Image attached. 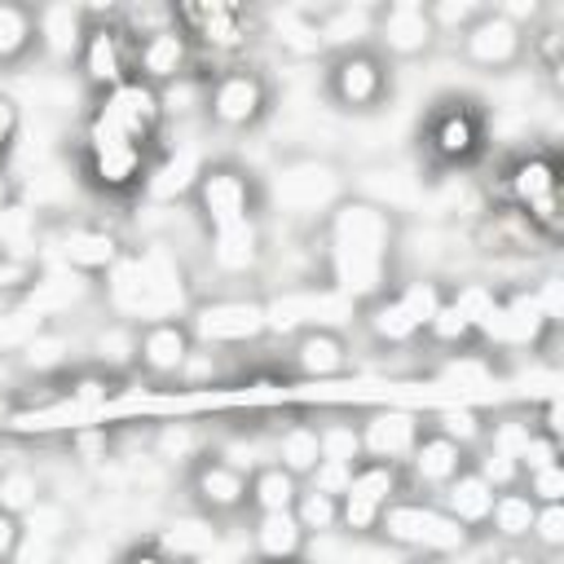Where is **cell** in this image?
<instances>
[{
  "label": "cell",
  "mask_w": 564,
  "mask_h": 564,
  "mask_svg": "<svg viewBox=\"0 0 564 564\" xmlns=\"http://www.w3.org/2000/svg\"><path fill=\"white\" fill-rule=\"evenodd\" d=\"M471 242L485 251V256H498V260H529L533 251H551V242L520 216V212H511L507 203H498V207H489L476 225H471Z\"/></svg>",
  "instance_id": "28"
},
{
  "label": "cell",
  "mask_w": 564,
  "mask_h": 564,
  "mask_svg": "<svg viewBox=\"0 0 564 564\" xmlns=\"http://www.w3.org/2000/svg\"><path fill=\"white\" fill-rule=\"evenodd\" d=\"M423 423L427 427H436L441 436H449V441H458L463 449H476L480 441H485V414L480 410H471V405H445V410H432V414H423Z\"/></svg>",
  "instance_id": "45"
},
{
  "label": "cell",
  "mask_w": 564,
  "mask_h": 564,
  "mask_svg": "<svg viewBox=\"0 0 564 564\" xmlns=\"http://www.w3.org/2000/svg\"><path fill=\"white\" fill-rule=\"evenodd\" d=\"M88 110L110 123L119 137L145 145V150H159L163 145V132H167V110H163V93L141 84V79H123L119 88L101 93L88 101Z\"/></svg>",
  "instance_id": "14"
},
{
  "label": "cell",
  "mask_w": 564,
  "mask_h": 564,
  "mask_svg": "<svg viewBox=\"0 0 564 564\" xmlns=\"http://www.w3.org/2000/svg\"><path fill=\"white\" fill-rule=\"evenodd\" d=\"M176 26L189 35L198 57H216L225 66L238 62V53L251 48V40L260 35V13L229 4V0H203V4H172Z\"/></svg>",
  "instance_id": "12"
},
{
  "label": "cell",
  "mask_w": 564,
  "mask_h": 564,
  "mask_svg": "<svg viewBox=\"0 0 564 564\" xmlns=\"http://www.w3.org/2000/svg\"><path fill=\"white\" fill-rule=\"evenodd\" d=\"M194 564H220V560H216V555H207V560H194Z\"/></svg>",
  "instance_id": "58"
},
{
  "label": "cell",
  "mask_w": 564,
  "mask_h": 564,
  "mask_svg": "<svg viewBox=\"0 0 564 564\" xmlns=\"http://www.w3.org/2000/svg\"><path fill=\"white\" fill-rule=\"evenodd\" d=\"M370 44L388 62H419L441 40H436V26H432V13L423 0H383V4H375Z\"/></svg>",
  "instance_id": "17"
},
{
  "label": "cell",
  "mask_w": 564,
  "mask_h": 564,
  "mask_svg": "<svg viewBox=\"0 0 564 564\" xmlns=\"http://www.w3.org/2000/svg\"><path fill=\"white\" fill-rule=\"evenodd\" d=\"M48 247H53V260L62 269H70V273H79L88 282L106 278L123 260V251H128V242L110 225H97V220H66V225H57Z\"/></svg>",
  "instance_id": "18"
},
{
  "label": "cell",
  "mask_w": 564,
  "mask_h": 564,
  "mask_svg": "<svg viewBox=\"0 0 564 564\" xmlns=\"http://www.w3.org/2000/svg\"><path fill=\"white\" fill-rule=\"evenodd\" d=\"M410 494L405 489V471L392 463H357L348 489L339 494V533L344 538H375L379 516L392 498Z\"/></svg>",
  "instance_id": "16"
},
{
  "label": "cell",
  "mask_w": 564,
  "mask_h": 564,
  "mask_svg": "<svg viewBox=\"0 0 564 564\" xmlns=\"http://www.w3.org/2000/svg\"><path fill=\"white\" fill-rule=\"evenodd\" d=\"M203 256H207V269L216 278H229V282L256 278L264 269V260H269V225H264V216L229 225V229H216V234H203Z\"/></svg>",
  "instance_id": "22"
},
{
  "label": "cell",
  "mask_w": 564,
  "mask_h": 564,
  "mask_svg": "<svg viewBox=\"0 0 564 564\" xmlns=\"http://www.w3.org/2000/svg\"><path fill=\"white\" fill-rule=\"evenodd\" d=\"M185 207L203 234H216V229H229L242 220H260L264 216V181L238 159H207Z\"/></svg>",
  "instance_id": "8"
},
{
  "label": "cell",
  "mask_w": 564,
  "mask_h": 564,
  "mask_svg": "<svg viewBox=\"0 0 564 564\" xmlns=\"http://www.w3.org/2000/svg\"><path fill=\"white\" fill-rule=\"evenodd\" d=\"M313 234H317L322 282L335 295H344L352 308H361L397 286L405 220L392 216L388 207L348 194L344 203H335L326 212V220Z\"/></svg>",
  "instance_id": "1"
},
{
  "label": "cell",
  "mask_w": 564,
  "mask_h": 564,
  "mask_svg": "<svg viewBox=\"0 0 564 564\" xmlns=\"http://www.w3.org/2000/svg\"><path fill=\"white\" fill-rule=\"evenodd\" d=\"M317 84H322V101L330 110L366 119L392 101V62L375 44L339 48V53H326Z\"/></svg>",
  "instance_id": "9"
},
{
  "label": "cell",
  "mask_w": 564,
  "mask_h": 564,
  "mask_svg": "<svg viewBox=\"0 0 564 564\" xmlns=\"http://www.w3.org/2000/svg\"><path fill=\"white\" fill-rule=\"evenodd\" d=\"M22 123H26L22 101L9 97V93H0V163H9V154H13L18 137H22Z\"/></svg>",
  "instance_id": "52"
},
{
  "label": "cell",
  "mask_w": 564,
  "mask_h": 564,
  "mask_svg": "<svg viewBox=\"0 0 564 564\" xmlns=\"http://www.w3.org/2000/svg\"><path fill=\"white\" fill-rule=\"evenodd\" d=\"M154 454H159V458H172V463H176V458L189 463V458L203 454V449H198L189 423H159V427H154Z\"/></svg>",
  "instance_id": "50"
},
{
  "label": "cell",
  "mask_w": 564,
  "mask_h": 564,
  "mask_svg": "<svg viewBox=\"0 0 564 564\" xmlns=\"http://www.w3.org/2000/svg\"><path fill=\"white\" fill-rule=\"evenodd\" d=\"M66 401L79 405V410H97L106 401H115V375L88 366V370H75L70 383H66Z\"/></svg>",
  "instance_id": "48"
},
{
  "label": "cell",
  "mask_w": 564,
  "mask_h": 564,
  "mask_svg": "<svg viewBox=\"0 0 564 564\" xmlns=\"http://www.w3.org/2000/svg\"><path fill=\"white\" fill-rule=\"evenodd\" d=\"M494 498H498V489L476 471V467H467V471H458L441 494H436V502H441V511L445 516H454L467 533H485V520H489V507H494Z\"/></svg>",
  "instance_id": "32"
},
{
  "label": "cell",
  "mask_w": 564,
  "mask_h": 564,
  "mask_svg": "<svg viewBox=\"0 0 564 564\" xmlns=\"http://www.w3.org/2000/svg\"><path fill=\"white\" fill-rule=\"evenodd\" d=\"M471 467V449H463L458 441H449V436H441L436 427H423V436H419V445L410 449V458H405V489L410 494H423V498H436L458 471H467Z\"/></svg>",
  "instance_id": "26"
},
{
  "label": "cell",
  "mask_w": 564,
  "mask_h": 564,
  "mask_svg": "<svg viewBox=\"0 0 564 564\" xmlns=\"http://www.w3.org/2000/svg\"><path fill=\"white\" fill-rule=\"evenodd\" d=\"M22 538H26L22 516H13V511H4V507H0V564H13V560H18Z\"/></svg>",
  "instance_id": "55"
},
{
  "label": "cell",
  "mask_w": 564,
  "mask_h": 564,
  "mask_svg": "<svg viewBox=\"0 0 564 564\" xmlns=\"http://www.w3.org/2000/svg\"><path fill=\"white\" fill-rule=\"evenodd\" d=\"M304 480H295L291 471H282L278 463H256L247 471V511L251 516H269V511H291L300 498Z\"/></svg>",
  "instance_id": "37"
},
{
  "label": "cell",
  "mask_w": 564,
  "mask_h": 564,
  "mask_svg": "<svg viewBox=\"0 0 564 564\" xmlns=\"http://www.w3.org/2000/svg\"><path fill=\"white\" fill-rule=\"evenodd\" d=\"M57 564H115V555H110L106 542H97V538H70V542L57 551Z\"/></svg>",
  "instance_id": "53"
},
{
  "label": "cell",
  "mask_w": 564,
  "mask_h": 564,
  "mask_svg": "<svg viewBox=\"0 0 564 564\" xmlns=\"http://www.w3.org/2000/svg\"><path fill=\"white\" fill-rule=\"evenodd\" d=\"M40 57L35 44V4L0 0V70H18Z\"/></svg>",
  "instance_id": "36"
},
{
  "label": "cell",
  "mask_w": 564,
  "mask_h": 564,
  "mask_svg": "<svg viewBox=\"0 0 564 564\" xmlns=\"http://www.w3.org/2000/svg\"><path fill=\"white\" fill-rule=\"evenodd\" d=\"M48 498V485H44V476L35 471V467H26V463H9V467H0V507L4 511H13V516H26L35 502H44Z\"/></svg>",
  "instance_id": "43"
},
{
  "label": "cell",
  "mask_w": 564,
  "mask_h": 564,
  "mask_svg": "<svg viewBox=\"0 0 564 564\" xmlns=\"http://www.w3.org/2000/svg\"><path fill=\"white\" fill-rule=\"evenodd\" d=\"M84 31H88V9L84 4H35V44H40V57L53 62L57 70H70L75 57H79V44H84Z\"/></svg>",
  "instance_id": "29"
},
{
  "label": "cell",
  "mask_w": 564,
  "mask_h": 564,
  "mask_svg": "<svg viewBox=\"0 0 564 564\" xmlns=\"http://www.w3.org/2000/svg\"><path fill=\"white\" fill-rule=\"evenodd\" d=\"M502 203L520 212L551 247L564 234V198H560V154L551 145L520 150L502 163Z\"/></svg>",
  "instance_id": "7"
},
{
  "label": "cell",
  "mask_w": 564,
  "mask_h": 564,
  "mask_svg": "<svg viewBox=\"0 0 564 564\" xmlns=\"http://www.w3.org/2000/svg\"><path fill=\"white\" fill-rule=\"evenodd\" d=\"M291 516H295V524L304 529L308 542L339 533V498L335 494H322V489H308L304 485L300 498H295V507H291Z\"/></svg>",
  "instance_id": "44"
},
{
  "label": "cell",
  "mask_w": 564,
  "mask_h": 564,
  "mask_svg": "<svg viewBox=\"0 0 564 564\" xmlns=\"http://www.w3.org/2000/svg\"><path fill=\"white\" fill-rule=\"evenodd\" d=\"M88 366H97L106 375L137 370V326H128L119 317H106L88 339Z\"/></svg>",
  "instance_id": "38"
},
{
  "label": "cell",
  "mask_w": 564,
  "mask_h": 564,
  "mask_svg": "<svg viewBox=\"0 0 564 564\" xmlns=\"http://www.w3.org/2000/svg\"><path fill=\"white\" fill-rule=\"evenodd\" d=\"M524 62H533V66L542 70V79H546L551 88H560V70H564V26H560L551 13L529 31V40H524Z\"/></svg>",
  "instance_id": "41"
},
{
  "label": "cell",
  "mask_w": 564,
  "mask_h": 564,
  "mask_svg": "<svg viewBox=\"0 0 564 564\" xmlns=\"http://www.w3.org/2000/svg\"><path fill=\"white\" fill-rule=\"evenodd\" d=\"M194 66H198V53H194L189 35L176 26V18L141 40H132V79H141L159 93L181 79H194Z\"/></svg>",
  "instance_id": "20"
},
{
  "label": "cell",
  "mask_w": 564,
  "mask_h": 564,
  "mask_svg": "<svg viewBox=\"0 0 564 564\" xmlns=\"http://www.w3.org/2000/svg\"><path fill=\"white\" fill-rule=\"evenodd\" d=\"M75 79L79 88L93 97L119 88L123 79H132V40L128 31L115 22V9H88V31H84V44H79V57H75Z\"/></svg>",
  "instance_id": "13"
},
{
  "label": "cell",
  "mask_w": 564,
  "mask_h": 564,
  "mask_svg": "<svg viewBox=\"0 0 564 564\" xmlns=\"http://www.w3.org/2000/svg\"><path fill=\"white\" fill-rule=\"evenodd\" d=\"M66 361H70V339L53 326V322H44L22 348H18V366L26 370V375H35V379H48V375H62L66 370Z\"/></svg>",
  "instance_id": "40"
},
{
  "label": "cell",
  "mask_w": 564,
  "mask_h": 564,
  "mask_svg": "<svg viewBox=\"0 0 564 564\" xmlns=\"http://www.w3.org/2000/svg\"><path fill=\"white\" fill-rule=\"evenodd\" d=\"M269 463H278V467L291 471L295 480H308L313 467L322 463L317 423H313V419H291L286 427H278V432H273V445H269Z\"/></svg>",
  "instance_id": "34"
},
{
  "label": "cell",
  "mask_w": 564,
  "mask_h": 564,
  "mask_svg": "<svg viewBox=\"0 0 564 564\" xmlns=\"http://www.w3.org/2000/svg\"><path fill=\"white\" fill-rule=\"evenodd\" d=\"M348 194L388 207L392 216H410L423 212L427 203V176L423 167H405V163H370L361 172H348Z\"/></svg>",
  "instance_id": "23"
},
{
  "label": "cell",
  "mask_w": 564,
  "mask_h": 564,
  "mask_svg": "<svg viewBox=\"0 0 564 564\" xmlns=\"http://www.w3.org/2000/svg\"><path fill=\"white\" fill-rule=\"evenodd\" d=\"M185 498L207 520H234L247 511V467L229 463L220 449H203L185 463Z\"/></svg>",
  "instance_id": "15"
},
{
  "label": "cell",
  "mask_w": 564,
  "mask_h": 564,
  "mask_svg": "<svg viewBox=\"0 0 564 564\" xmlns=\"http://www.w3.org/2000/svg\"><path fill=\"white\" fill-rule=\"evenodd\" d=\"M22 524H26V538H31V542H44V546H57V551L75 538V516H70V507L57 502V498L35 502V507L22 516Z\"/></svg>",
  "instance_id": "42"
},
{
  "label": "cell",
  "mask_w": 564,
  "mask_h": 564,
  "mask_svg": "<svg viewBox=\"0 0 564 564\" xmlns=\"http://www.w3.org/2000/svg\"><path fill=\"white\" fill-rule=\"evenodd\" d=\"M348 480H352V467H348V463H326V458H322L304 485H308V489H322V494H335V498H339V494L348 489Z\"/></svg>",
  "instance_id": "54"
},
{
  "label": "cell",
  "mask_w": 564,
  "mask_h": 564,
  "mask_svg": "<svg viewBox=\"0 0 564 564\" xmlns=\"http://www.w3.org/2000/svg\"><path fill=\"white\" fill-rule=\"evenodd\" d=\"M278 88L260 66L234 62L203 79V119L225 137H247L273 115Z\"/></svg>",
  "instance_id": "10"
},
{
  "label": "cell",
  "mask_w": 564,
  "mask_h": 564,
  "mask_svg": "<svg viewBox=\"0 0 564 564\" xmlns=\"http://www.w3.org/2000/svg\"><path fill=\"white\" fill-rule=\"evenodd\" d=\"M317 445H322V458L326 463H348L357 467L361 463V432H357V419H322L317 423Z\"/></svg>",
  "instance_id": "46"
},
{
  "label": "cell",
  "mask_w": 564,
  "mask_h": 564,
  "mask_svg": "<svg viewBox=\"0 0 564 564\" xmlns=\"http://www.w3.org/2000/svg\"><path fill=\"white\" fill-rule=\"evenodd\" d=\"M524 40L529 31H520L494 4H485V13L458 35V62L480 75H507L524 62Z\"/></svg>",
  "instance_id": "19"
},
{
  "label": "cell",
  "mask_w": 564,
  "mask_h": 564,
  "mask_svg": "<svg viewBox=\"0 0 564 564\" xmlns=\"http://www.w3.org/2000/svg\"><path fill=\"white\" fill-rule=\"evenodd\" d=\"M185 326L198 348H247L269 335V308L264 295H247V291L198 295L185 313Z\"/></svg>",
  "instance_id": "11"
},
{
  "label": "cell",
  "mask_w": 564,
  "mask_h": 564,
  "mask_svg": "<svg viewBox=\"0 0 564 564\" xmlns=\"http://www.w3.org/2000/svg\"><path fill=\"white\" fill-rule=\"evenodd\" d=\"M533 516H538V502H533L520 485L498 489V498H494V507H489V520H485V533H494L502 546H524Z\"/></svg>",
  "instance_id": "39"
},
{
  "label": "cell",
  "mask_w": 564,
  "mask_h": 564,
  "mask_svg": "<svg viewBox=\"0 0 564 564\" xmlns=\"http://www.w3.org/2000/svg\"><path fill=\"white\" fill-rule=\"evenodd\" d=\"M207 154L198 145H159L154 159H150V172H145V185H141V198L154 203V207H176V203H189L194 194V181L203 172Z\"/></svg>",
  "instance_id": "27"
},
{
  "label": "cell",
  "mask_w": 564,
  "mask_h": 564,
  "mask_svg": "<svg viewBox=\"0 0 564 564\" xmlns=\"http://www.w3.org/2000/svg\"><path fill=\"white\" fill-rule=\"evenodd\" d=\"M18 207V176L9 172V163H0V216Z\"/></svg>",
  "instance_id": "57"
},
{
  "label": "cell",
  "mask_w": 564,
  "mask_h": 564,
  "mask_svg": "<svg viewBox=\"0 0 564 564\" xmlns=\"http://www.w3.org/2000/svg\"><path fill=\"white\" fill-rule=\"evenodd\" d=\"M251 551L264 564H295L304 560L308 538L291 511H269V516H251Z\"/></svg>",
  "instance_id": "33"
},
{
  "label": "cell",
  "mask_w": 564,
  "mask_h": 564,
  "mask_svg": "<svg viewBox=\"0 0 564 564\" xmlns=\"http://www.w3.org/2000/svg\"><path fill=\"white\" fill-rule=\"evenodd\" d=\"M524 546L542 551L546 560L564 551V502H546V507H538V516H533V524H529V542H524Z\"/></svg>",
  "instance_id": "49"
},
{
  "label": "cell",
  "mask_w": 564,
  "mask_h": 564,
  "mask_svg": "<svg viewBox=\"0 0 564 564\" xmlns=\"http://www.w3.org/2000/svg\"><path fill=\"white\" fill-rule=\"evenodd\" d=\"M427 13H432V26H436V40H458L485 13V4L480 0H432Z\"/></svg>",
  "instance_id": "47"
},
{
  "label": "cell",
  "mask_w": 564,
  "mask_h": 564,
  "mask_svg": "<svg viewBox=\"0 0 564 564\" xmlns=\"http://www.w3.org/2000/svg\"><path fill=\"white\" fill-rule=\"evenodd\" d=\"M370 31H375V4H326V9L313 13L317 53H339V48L370 44Z\"/></svg>",
  "instance_id": "31"
},
{
  "label": "cell",
  "mask_w": 564,
  "mask_h": 564,
  "mask_svg": "<svg viewBox=\"0 0 564 564\" xmlns=\"http://www.w3.org/2000/svg\"><path fill=\"white\" fill-rule=\"evenodd\" d=\"M154 150L119 137L110 123H101L93 110H84L75 132V172L79 181L101 198H132L145 185Z\"/></svg>",
  "instance_id": "5"
},
{
  "label": "cell",
  "mask_w": 564,
  "mask_h": 564,
  "mask_svg": "<svg viewBox=\"0 0 564 564\" xmlns=\"http://www.w3.org/2000/svg\"><path fill=\"white\" fill-rule=\"evenodd\" d=\"M352 322L366 330V339H370L375 348H388V352H405V348L423 344V330H419V322H414V317L401 308V300H397L392 291H383L379 300L361 304Z\"/></svg>",
  "instance_id": "30"
},
{
  "label": "cell",
  "mask_w": 564,
  "mask_h": 564,
  "mask_svg": "<svg viewBox=\"0 0 564 564\" xmlns=\"http://www.w3.org/2000/svg\"><path fill=\"white\" fill-rule=\"evenodd\" d=\"M286 366H291L295 379H308V383L344 379L357 366L352 361V339L339 326H304L286 339Z\"/></svg>",
  "instance_id": "21"
},
{
  "label": "cell",
  "mask_w": 564,
  "mask_h": 564,
  "mask_svg": "<svg viewBox=\"0 0 564 564\" xmlns=\"http://www.w3.org/2000/svg\"><path fill=\"white\" fill-rule=\"evenodd\" d=\"M375 542H383L392 551L423 555V560H458L476 542V533H467L454 516H445L436 498L401 494V498H392L383 507L379 529H375Z\"/></svg>",
  "instance_id": "6"
},
{
  "label": "cell",
  "mask_w": 564,
  "mask_h": 564,
  "mask_svg": "<svg viewBox=\"0 0 564 564\" xmlns=\"http://www.w3.org/2000/svg\"><path fill=\"white\" fill-rule=\"evenodd\" d=\"M264 181V212L317 229L335 203L348 198V172L326 154H286Z\"/></svg>",
  "instance_id": "3"
},
{
  "label": "cell",
  "mask_w": 564,
  "mask_h": 564,
  "mask_svg": "<svg viewBox=\"0 0 564 564\" xmlns=\"http://www.w3.org/2000/svg\"><path fill=\"white\" fill-rule=\"evenodd\" d=\"M423 414L419 410H405V405H379V410H366L357 419V432H361V458L366 463H392V467H405L410 449L419 445L423 436Z\"/></svg>",
  "instance_id": "24"
},
{
  "label": "cell",
  "mask_w": 564,
  "mask_h": 564,
  "mask_svg": "<svg viewBox=\"0 0 564 564\" xmlns=\"http://www.w3.org/2000/svg\"><path fill=\"white\" fill-rule=\"evenodd\" d=\"M154 542H159L176 564H194V560L216 555L220 529H216V520H207V516L189 511V516L167 520V529H159V533H154Z\"/></svg>",
  "instance_id": "35"
},
{
  "label": "cell",
  "mask_w": 564,
  "mask_h": 564,
  "mask_svg": "<svg viewBox=\"0 0 564 564\" xmlns=\"http://www.w3.org/2000/svg\"><path fill=\"white\" fill-rule=\"evenodd\" d=\"M101 300L110 317L128 326H145L163 317H185L198 291L172 242H141L128 247L123 260L101 278Z\"/></svg>",
  "instance_id": "2"
},
{
  "label": "cell",
  "mask_w": 564,
  "mask_h": 564,
  "mask_svg": "<svg viewBox=\"0 0 564 564\" xmlns=\"http://www.w3.org/2000/svg\"><path fill=\"white\" fill-rule=\"evenodd\" d=\"M115 564H176L154 538H141V542H132V546H123L119 555H115Z\"/></svg>",
  "instance_id": "56"
},
{
  "label": "cell",
  "mask_w": 564,
  "mask_h": 564,
  "mask_svg": "<svg viewBox=\"0 0 564 564\" xmlns=\"http://www.w3.org/2000/svg\"><path fill=\"white\" fill-rule=\"evenodd\" d=\"M489 150V115L476 97L449 93L432 101V110L419 123V159L432 176L467 172Z\"/></svg>",
  "instance_id": "4"
},
{
  "label": "cell",
  "mask_w": 564,
  "mask_h": 564,
  "mask_svg": "<svg viewBox=\"0 0 564 564\" xmlns=\"http://www.w3.org/2000/svg\"><path fill=\"white\" fill-rule=\"evenodd\" d=\"M194 335L185 326V317H163V322H145L137 326V370L150 383H167L181 379V370L194 357Z\"/></svg>",
  "instance_id": "25"
},
{
  "label": "cell",
  "mask_w": 564,
  "mask_h": 564,
  "mask_svg": "<svg viewBox=\"0 0 564 564\" xmlns=\"http://www.w3.org/2000/svg\"><path fill=\"white\" fill-rule=\"evenodd\" d=\"M520 489H524L538 507H546V502H564V463L524 471V476H520Z\"/></svg>",
  "instance_id": "51"
}]
</instances>
